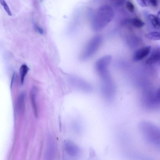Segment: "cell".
I'll use <instances>...</instances> for the list:
<instances>
[{
  "instance_id": "1",
  "label": "cell",
  "mask_w": 160,
  "mask_h": 160,
  "mask_svg": "<svg viewBox=\"0 0 160 160\" xmlns=\"http://www.w3.org/2000/svg\"><path fill=\"white\" fill-rule=\"evenodd\" d=\"M138 128L145 141L151 146L159 150V128L152 122L147 121L140 122L138 125Z\"/></svg>"
},
{
  "instance_id": "2",
  "label": "cell",
  "mask_w": 160,
  "mask_h": 160,
  "mask_svg": "<svg viewBox=\"0 0 160 160\" xmlns=\"http://www.w3.org/2000/svg\"><path fill=\"white\" fill-rule=\"evenodd\" d=\"M112 10L107 6L100 8L93 18L92 22L93 28L95 30H98L110 21L114 15Z\"/></svg>"
},
{
  "instance_id": "3",
  "label": "cell",
  "mask_w": 160,
  "mask_h": 160,
  "mask_svg": "<svg viewBox=\"0 0 160 160\" xmlns=\"http://www.w3.org/2000/svg\"><path fill=\"white\" fill-rule=\"evenodd\" d=\"M140 103L142 107L148 111L154 112L159 110L160 107L159 90L143 95L141 98Z\"/></svg>"
},
{
  "instance_id": "4",
  "label": "cell",
  "mask_w": 160,
  "mask_h": 160,
  "mask_svg": "<svg viewBox=\"0 0 160 160\" xmlns=\"http://www.w3.org/2000/svg\"><path fill=\"white\" fill-rule=\"evenodd\" d=\"M100 39L99 37H95L88 42L80 56L81 60H86L93 55L99 45Z\"/></svg>"
},
{
  "instance_id": "5",
  "label": "cell",
  "mask_w": 160,
  "mask_h": 160,
  "mask_svg": "<svg viewBox=\"0 0 160 160\" xmlns=\"http://www.w3.org/2000/svg\"><path fill=\"white\" fill-rule=\"evenodd\" d=\"M71 84L74 87L86 92L91 91L90 85L83 79L76 76H71L69 78Z\"/></svg>"
},
{
  "instance_id": "6",
  "label": "cell",
  "mask_w": 160,
  "mask_h": 160,
  "mask_svg": "<svg viewBox=\"0 0 160 160\" xmlns=\"http://www.w3.org/2000/svg\"><path fill=\"white\" fill-rule=\"evenodd\" d=\"M64 148L66 152L70 155L76 156L80 152V149L79 147L72 142L66 140L64 143Z\"/></svg>"
},
{
  "instance_id": "7",
  "label": "cell",
  "mask_w": 160,
  "mask_h": 160,
  "mask_svg": "<svg viewBox=\"0 0 160 160\" xmlns=\"http://www.w3.org/2000/svg\"><path fill=\"white\" fill-rule=\"evenodd\" d=\"M151 49L150 46L142 48L136 51L133 56V59L135 61L142 60L150 53Z\"/></svg>"
},
{
  "instance_id": "8",
  "label": "cell",
  "mask_w": 160,
  "mask_h": 160,
  "mask_svg": "<svg viewBox=\"0 0 160 160\" xmlns=\"http://www.w3.org/2000/svg\"><path fill=\"white\" fill-rule=\"evenodd\" d=\"M37 90L35 87H33L30 91V98L33 108L35 115L36 117L38 116V109L36 102V97Z\"/></svg>"
},
{
  "instance_id": "9",
  "label": "cell",
  "mask_w": 160,
  "mask_h": 160,
  "mask_svg": "<svg viewBox=\"0 0 160 160\" xmlns=\"http://www.w3.org/2000/svg\"><path fill=\"white\" fill-rule=\"evenodd\" d=\"M159 50H156L152 52L150 57L147 59L146 62L148 64H152L159 60Z\"/></svg>"
},
{
  "instance_id": "10",
  "label": "cell",
  "mask_w": 160,
  "mask_h": 160,
  "mask_svg": "<svg viewBox=\"0 0 160 160\" xmlns=\"http://www.w3.org/2000/svg\"><path fill=\"white\" fill-rule=\"evenodd\" d=\"M149 18L153 27L156 29L160 28V20L158 17L153 14H150Z\"/></svg>"
},
{
  "instance_id": "11",
  "label": "cell",
  "mask_w": 160,
  "mask_h": 160,
  "mask_svg": "<svg viewBox=\"0 0 160 160\" xmlns=\"http://www.w3.org/2000/svg\"><path fill=\"white\" fill-rule=\"evenodd\" d=\"M28 68L25 64L22 65L20 68V72L21 74V82L23 83L24 81L25 77L28 72Z\"/></svg>"
},
{
  "instance_id": "12",
  "label": "cell",
  "mask_w": 160,
  "mask_h": 160,
  "mask_svg": "<svg viewBox=\"0 0 160 160\" xmlns=\"http://www.w3.org/2000/svg\"><path fill=\"white\" fill-rule=\"evenodd\" d=\"M130 22L132 25L137 28H142L145 25L144 23L142 21L136 18L131 19Z\"/></svg>"
},
{
  "instance_id": "13",
  "label": "cell",
  "mask_w": 160,
  "mask_h": 160,
  "mask_svg": "<svg viewBox=\"0 0 160 160\" xmlns=\"http://www.w3.org/2000/svg\"><path fill=\"white\" fill-rule=\"evenodd\" d=\"M0 3L2 6H3L7 14L9 16H11L12 15V12L9 6L5 1L4 0H0Z\"/></svg>"
},
{
  "instance_id": "14",
  "label": "cell",
  "mask_w": 160,
  "mask_h": 160,
  "mask_svg": "<svg viewBox=\"0 0 160 160\" xmlns=\"http://www.w3.org/2000/svg\"><path fill=\"white\" fill-rule=\"evenodd\" d=\"M159 32H150L148 34L147 36L152 39H159Z\"/></svg>"
},
{
  "instance_id": "15",
  "label": "cell",
  "mask_w": 160,
  "mask_h": 160,
  "mask_svg": "<svg viewBox=\"0 0 160 160\" xmlns=\"http://www.w3.org/2000/svg\"><path fill=\"white\" fill-rule=\"evenodd\" d=\"M25 95L24 93H22L19 97V103L20 107L22 109L24 108V104Z\"/></svg>"
},
{
  "instance_id": "16",
  "label": "cell",
  "mask_w": 160,
  "mask_h": 160,
  "mask_svg": "<svg viewBox=\"0 0 160 160\" xmlns=\"http://www.w3.org/2000/svg\"><path fill=\"white\" fill-rule=\"evenodd\" d=\"M126 7L127 9L131 12H133L134 10V7L131 2L128 1L126 4Z\"/></svg>"
},
{
  "instance_id": "17",
  "label": "cell",
  "mask_w": 160,
  "mask_h": 160,
  "mask_svg": "<svg viewBox=\"0 0 160 160\" xmlns=\"http://www.w3.org/2000/svg\"><path fill=\"white\" fill-rule=\"evenodd\" d=\"M159 0H146V2L148 1V3L154 7H157L159 2ZM147 4V3H146Z\"/></svg>"
},
{
  "instance_id": "18",
  "label": "cell",
  "mask_w": 160,
  "mask_h": 160,
  "mask_svg": "<svg viewBox=\"0 0 160 160\" xmlns=\"http://www.w3.org/2000/svg\"><path fill=\"white\" fill-rule=\"evenodd\" d=\"M35 28L37 32L41 34H42L43 32V30L42 28L37 25L35 26Z\"/></svg>"
},
{
  "instance_id": "19",
  "label": "cell",
  "mask_w": 160,
  "mask_h": 160,
  "mask_svg": "<svg viewBox=\"0 0 160 160\" xmlns=\"http://www.w3.org/2000/svg\"><path fill=\"white\" fill-rule=\"evenodd\" d=\"M139 4L142 7H145L147 6L146 0H137Z\"/></svg>"
}]
</instances>
